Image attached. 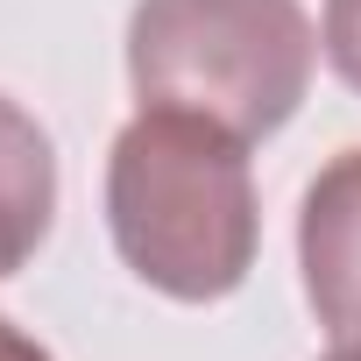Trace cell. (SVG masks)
<instances>
[{"label":"cell","instance_id":"1","mask_svg":"<svg viewBox=\"0 0 361 361\" xmlns=\"http://www.w3.org/2000/svg\"><path fill=\"white\" fill-rule=\"evenodd\" d=\"M106 234L121 262L177 305L234 298L262 248L248 142L199 114L142 106L106 149Z\"/></svg>","mask_w":361,"mask_h":361},{"label":"cell","instance_id":"2","mask_svg":"<svg viewBox=\"0 0 361 361\" xmlns=\"http://www.w3.org/2000/svg\"><path fill=\"white\" fill-rule=\"evenodd\" d=\"M319 64L305 0H135L128 85L142 106L220 121L241 142L276 135Z\"/></svg>","mask_w":361,"mask_h":361},{"label":"cell","instance_id":"3","mask_svg":"<svg viewBox=\"0 0 361 361\" xmlns=\"http://www.w3.org/2000/svg\"><path fill=\"white\" fill-rule=\"evenodd\" d=\"M298 276L305 305L333 347H361V149L319 163L298 206Z\"/></svg>","mask_w":361,"mask_h":361},{"label":"cell","instance_id":"4","mask_svg":"<svg viewBox=\"0 0 361 361\" xmlns=\"http://www.w3.org/2000/svg\"><path fill=\"white\" fill-rule=\"evenodd\" d=\"M57 220V149L43 121L0 92V283L36 262Z\"/></svg>","mask_w":361,"mask_h":361},{"label":"cell","instance_id":"5","mask_svg":"<svg viewBox=\"0 0 361 361\" xmlns=\"http://www.w3.org/2000/svg\"><path fill=\"white\" fill-rule=\"evenodd\" d=\"M0 361H57V354H50V347H36L8 312H0Z\"/></svg>","mask_w":361,"mask_h":361},{"label":"cell","instance_id":"6","mask_svg":"<svg viewBox=\"0 0 361 361\" xmlns=\"http://www.w3.org/2000/svg\"><path fill=\"white\" fill-rule=\"evenodd\" d=\"M326 361H361V347H333V354H326Z\"/></svg>","mask_w":361,"mask_h":361}]
</instances>
